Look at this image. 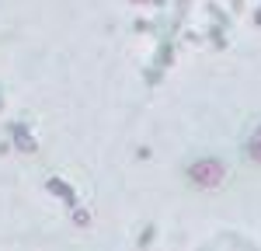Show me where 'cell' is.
Listing matches in <instances>:
<instances>
[{"label": "cell", "instance_id": "cell-1", "mask_svg": "<svg viewBox=\"0 0 261 251\" xmlns=\"http://www.w3.org/2000/svg\"><path fill=\"white\" fill-rule=\"evenodd\" d=\"M247 150H251V157H254V161H261V129L254 133V140L247 143Z\"/></svg>", "mask_w": 261, "mask_h": 251}]
</instances>
